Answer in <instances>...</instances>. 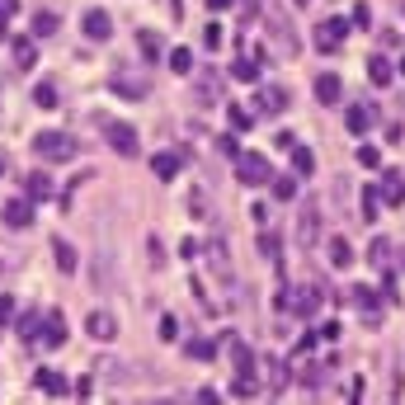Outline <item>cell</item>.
Masks as SVG:
<instances>
[{"label": "cell", "mask_w": 405, "mask_h": 405, "mask_svg": "<svg viewBox=\"0 0 405 405\" xmlns=\"http://www.w3.org/2000/svg\"><path fill=\"white\" fill-rule=\"evenodd\" d=\"M382 198H386V203H405V179H401V170H386V179H382Z\"/></svg>", "instance_id": "obj_13"}, {"label": "cell", "mask_w": 405, "mask_h": 405, "mask_svg": "<svg viewBox=\"0 0 405 405\" xmlns=\"http://www.w3.org/2000/svg\"><path fill=\"white\" fill-rule=\"evenodd\" d=\"M19 339H24V344L38 339V316H24V321H19Z\"/></svg>", "instance_id": "obj_35"}, {"label": "cell", "mask_w": 405, "mask_h": 405, "mask_svg": "<svg viewBox=\"0 0 405 405\" xmlns=\"http://www.w3.org/2000/svg\"><path fill=\"white\" fill-rule=\"evenodd\" d=\"M184 353H189V358H198V363H208V358H217V344H213V339H189V344H184Z\"/></svg>", "instance_id": "obj_26"}, {"label": "cell", "mask_w": 405, "mask_h": 405, "mask_svg": "<svg viewBox=\"0 0 405 405\" xmlns=\"http://www.w3.org/2000/svg\"><path fill=\"white\" fill-rule=\"evenodd\" d=\"M104 141L118 151V156H128V161L137 156V146H141L137 128H132V123H118V118H113V123H104Z\"/></svg>", "instance_id": "obj_2"}, {"label": "cell", "mask_w": 405, "mask_h": 405, "mask_svg": "<svg viewBox=\"0 0 405 405\" xmlns=\"http://www.w3.org/2000/svg\"><path fill=\"white\" fill-rule=\"evenodd\" d=\"M175 335H179V321H175V316H165V321H161V339H175Z\"/></svg>", "instance_id": "obj_40"}, {"label": "cell", "mask_w": 405, "mask_h": 405, "mask_svg": "<svg viewBox=\"0 0 405 405\" xmlns=\"http://www.w3.org/2000/svg\"><path fill=\"white\" fill-rule=\"evenodd\" d=\"M259 255L264 259H278V236H259Z\"/></svg>", "instance_id": "obj_37"}, {"label": "cell", "mask_w": 405, "mask_h": 405, "mask_svg": "<svg viewBox=\"0 0 405 405\" xmlns=\"http://www.w3.org/2000/svg\"><path fill=\"white\" fill-rule=\"evenodd\" d=\"M226 123H231V132H250V128H255V113H245L241 104H231L226 108Z\"/></svg>", "instance_id": "obj_23"}, {"label": "cell", "mask_w": 405, "mask_h": 405, "mask_svg": "<svg viewBox=\"0 0 405 405\" xmlns=\"http://www.w3.org/2000/svg\"><path fill=\"white\" fill-rule=\"evenodd\" d=\"M33 151H38L43 161H71V156H76V141L66 132H38L33 137Z\"/></svg>", "instance_id": "obj_1"}, {"label": "cell", "mask_w": 405, "mask_h": 405, "mask_svg": "<svg viewBox=\"0 0 405 405\" xmlns=\"http://www.w3.org/2000/svg\"><path fill=\"white\" fill-rule=\"evenodd\" d=\"M151 170H156V179H175V175L184 170V156H175V151H161V156L151 161Z\"/></svg>", "instance_id": "obj_12"}, {"label": "cell", "mask_w": 405, "mask_h": 405, "mask_svg": "<svg viewBox=\"0 0 405 405\" xmlns=\"http://www.w3.org/2000/svg\"><path fill=\"white\" fill-rule=\"evenodd\" d=\"M259 104H264V113H278V108L288 104V90H264V99H259Z\"/></svg>", "instance_id": "obj_32"}, {"label": "cell", "mask_w": 405, "mask_h": 405, "mask_svg": "<svg viewBox=\"0 0 405 405\" xmlns=\"http://www.w3.org/2000/svg\"><path fill=\"white\" fill-rule=\"evenodd\" d=\"M14 321V297H0V325Z\"/></svg>", "instance_id": "obj_39"}, {"label": "cell", "mask_w": 405, "mask_h": 405, "mask_svg": "<svg viewBox=\"0 0 405 405\" xmlns=\"http://www.w3.org/2000/svg\"><path fill=\"white\" fill-rule=\"evenodd\" d=\"M349 297H353V306H358L363 316H377V293H373V288H353Z\"/></svg>", "instance_id": "obj_22"}, {"label": "cell", "mask_w": 405, "mask_h": 405, "mask_svg": "<svg viewBox=\"0 0 405 405\" xmlns=\"http://www.w3.org/2000/svg\"><path fill=\"white\" fill-rule=\"evenodd\" d=\"M14 57H19V66H33V61H38V52H33V43H24V38L14 43Z\"/></svg>", "instance_id": "obj_34"}, {"label": "cell", "mask_w": 405, "mask_h": 405, "mask_svg": "<svg viewBox=\"0 0 405 405\" xmlns=\"http://www.w3.org/2000/svg\"><path fill=\"white\" fill-rule=\"evenodd\" d=\"M85 38L90 43H108L113 38V19H108L104 10H85Z\"/></svg>", "instance_id": "obj_8"}, {"label": "cell", "mask_w": 405, "mask_h": 405, "mask_svg": "<svg viewBox=\"0 0 405 405\" xmlns=\"http://www.w3.org/2000/svg\"><path fill=\"white\" fill-rule=\"evenodd\" d=\"M170 66H175V71L184 76V71L193 66V52H189V48H175V52H170Z\"/></svg>", "instance_id": "obj_33"}, {"label": "cell", "mask_w": 405, "mask_h": 405, "mask_svg": "<svg viewBox=\"0 0 405 405\" xmlns=\"http://www.w3.org/2000/svg\"><path fill=\"white\" fill-rule=\"evenodd\" d=\"M273 198H297V175H283V179H273Z\"/></svg>", "instance_id": "obj_28"}, {"label": "cell", "mask_w": 405, "mask_h": 405, "mask_svg": "<svg viewBox=\"0 0 405 405\" xmlns=\"http://www.w3.org/2000/svg\"><path fill=\"white\" fill-rule=\"evenodd\" d=\"M5 226H14V231H24V226H33V198H10L5 203Z\"/></svg>", "instance_id": "obj_6"}, {"label": "cell", "mask_w": 405, "mask_h": 405, "mask_svg": "<svg viewBox=\"0 0 405 405\" xmlns=\"http://www.w3.org/2000/svg\"><path fill=\"white\" fill-rule=\"evenodd\" d=\"M57 28H61V14H52V10H43V14H33V33H38V38H52Z\"/></svg>", "instance_id": "obj_20"}, {"label": "cell", "mask_w": 405, "mask_h": 405, "mask_svg": "<svg viewBox=\"0 0 405 405\" xmlns=\"http://www.w3.org/2000/svg\"><path fill=\"white\" fill-rule=\"evenodd\" d=\"M377 208H382V189L377 184H363V221H373Z\"/></svg>", "instance_id": "obj_24"}, {"label": "cell", "mask_w": 405, "mask_h": 405, "mask_svg": "<svg viewBox=\"0 0 405 405\" xmlns=\"http://www.w3.org/2000/svg\"><path fill=\"white\" fill-rule=\"evenodd\" d=\"M368 81L377 85V90L391 85V61H386V57H373V61H368Z\"/></svg>", "instance_id": "obj_18"}, {"label": "cell", "mask_w": 405, "mask_h": 405, "mask_svg": "<svg viewBox=\"0 0 405 405\" xmlns=\"http://www.w3.org/2000/svg\"><path fill=\"white\" fill-rule=\"evenodd\" d=\"M203 48H208V52H217V48H221V28H217V24L203 28Z\"/></svg>", "instance_id": "obj_36"}, {"label": "cell", "mask_w": 405, "mask_h": 405, "mask_svg": "<svg viewBox=\"0 0 405 405\" xmlns=\"http://www.w3.org/2000/svg\"><path fill=\"white\" fill-rule=\"evenodd\" d=\"M38 344H43V349H61V344H66V316H61V311H52V316L43 321Z\"/></svg>", "instance_id": "obj_7"}, {"label": "cell", "mask_w": 405, "mask_h": 405, "mask_svg": "<svg viewBox=\"0 0 405 405\" xmlns=\"http://www.w3.org/2000/svg\"><path fill=\"white\" fill-rule=\"evenodd\" d=\"M339 95H344V85H339V76H335V71L316 76V99H321V104H339Z\"/></svg>", "instance_id": "obj_10"}, {"label": "cell", "mask_w": 405, "mask_h": 405, "mask_svg": "<svg viewBox=\"0 0 405 405\" xmlns=\"http://www.w3.org/2000/svg\"><path fill=\"white\" fill-rule=\"evenodd\" d=\"M344 38H349V19H325V24H321V38H316V48H321V52H335Z\"/></svg>", "instance_id": "obj_9"}, {"label": "cell", "mask_w": 405, "mask_h": 405, "mask_svg": "<svg viewBox=\"0 0 405 405\" xmlns=\"http://www.w3.org/2000/svg\"><path fill=\"white\" fill-rule=\"evenodd\" d=\"M236 170H241L245 184H264V179H273V175H269V161H264L259 151H245V156H236Z\"/></svg>", "instance_id": "obj_3"}, {"label": "cell", "mask_w": 405, "mask_h": 405, "mask_svg": "<svg viewBox=\"0 0 405 405\" xmlns=\"http://www.w3.org/2000/svg\"><path fill=\"white\" fill-rule=\"evenodd\" d=\"M288 306H293V311H297V316H316V306H321V293H316V288H297V293H288Z\"/></svg>", "instance_id": "obj_11"}, {"label": "cell", "mask_w": 405, "mask_h": 405, "mask_svg": "<svg viewBox=\"0 0 405 405\" xmlns=\"http://www.w3.org/2000/svg\"><path fill=\"white\" fill-rule=\"evenodd\" d=\"M38 386H43L48 396H66V377L52 373V368H38Z\"/></svg>", "instance_id": "obj_19"}, {"label": "cell", "mask_w": 405, "mask_h": 405, "mask_svg": "<svg viewBox=\"0 0 405 405\" xmlns=\"http://www.w3.org/2000/svg\"><path fill=\"white\" fill-rule=\"evenodd\" d=\"M297 241L302 245H316V203L302 208V226H297Z\"/></svg>", "instance_id": "obj_16"}, {"label": "cell", "mask_w": 405, "mask_h": 405, "mask_svg": "<svg viewBox=\"0 0 405 405\" xmlns=\"http://www.w3.org/2000/svg\"><path fill=\"white\" fill-rule=\"evenodd\" d=\"M330 264H335V269H349V264H353V245L344 241V236L330 241Z\"/></svg>", "instance_id": "obj_14"}, {"label": "cell", "mask_w": 405, "mask_h": 405, "mask_svg": "<svg viewBox=\"0 0 405 405\" xmlns=\"http://www.w3.org/2000/svg\"><path fill=\"white\" fill-rule=\"evenodd\" d=\"M33 104L38 108H57V85H48V81L33 85Z\"/></svg>", "instance_id": "obj_27"}, {"label": "cell", "mask_w": 405, "mask_h": 405, "mask_svg": "<svg viewBox=\"0 0 405 405\" xmlns=\"http://www.w3.org/2000/svg\"><path fill=\"white\" fill-rule=\"evenodd\" d=\"M85 330H90L95 344H113V339H118V321H113V311H90Z\"/></svg>", "instance_id": "obj_4"}, {"label": "cell", "mask_w": 405, "mask_h": 405, "mask_svg": "<svg viewBox=\"0 0 405 405\" xmlns=\"http://www.w3.org/2000/svg\"><path fill=\"white\" fill-rule=\"evenodd\" d=\"M217 151L221 156H236V137H217Z\"/></svg>", "instance_id": "obj_41"}, {"label": "cell", "mask_w": 405, "mask_h": 405, "mask_svg": "<svg viewBox=\"0 0 405 405\" xmlns=\"http://www.w3.org/2000/svg\"><path fill=\"white\" fill-rule=\"evenodd\" d=\"M358 165H363V170H377V165H382V151L363 141V146H358Z\"/></svg>", "instance_id": "obj_31"}, {"label": "cell", "mask_w": 405, "mask_h": 405, "mask_svg": "<svg viewBox=\"0 0 405 405\" xmlns=\"http://www.w3.org/2000/svg\"><path fill=\"white\" fill-rule=\"evenodd\" d=\"M24 193L28 198H52V179H48L43 170H33V175L24 179Z\"/></svg>", "instance_id": "obj_15"}, {"label": "cell", "mask_w": 405, "mask_h": 405, "mask_svg": "<svg viewBox=\"0 0 405 405\" xmlns=\"http://www.w3.org/2000/svg\"><path fill=\"white\" fill-rule=\"evenodd\" d=\"M137 43H141V57H161V38H156L151 28H141V33H137Z\"/></svg>", "instance_id": "obj_30"}, {"label": "cell", "mask_w": 405, "mask_h": 405, "mask_svg": "<svg viewBox=\"0 0 405 405\" xmlns=\"http://www.w3.org/2000/svg\"><path fill=\"white\" fill-rule=\"evenodd\" d=\"M0 175H5V161H0Z\"/></svg>", "instance_id": "obj_43"}, {"label": "cell", "mask_w": 405, "mask_h": 405, "mask_svg": "<svg viewBox=\"0 0 405 405\" xmlns=\"http://www.w3.org/2000/svg\"><path fill=\"white\" fill-rule=\"evenodd\" d=\"M14 10H19V0H0V28L14 19Z\"/></svg>", "instance_id": "obj_38"}, {"label": "cell", "mask_w": 405, "mask_h": 405, "mask_svg": "<svg viewBox=\"0 0 405 405\" xmlns=\"http://www.w3.org/2000/svg\"><path fill=\"white\" fill-rule=\"evenodd\" d=\"M293 170H297V179H302V175H311V170H316V156H311L306 146H297V141H293Z\"/></svg>", "instance_id": "obj_25"}, {"label": "cell", "mask_w": 405, "mask_h": 405, "mask_svg": "<svg viewBox=\"0 0 405 405\" xmlns=\"http://www.w3.org/2000/svg\"><path fill=\"white\" fill-rule=\"evenodd\" d=\"M368 264H373V269H391V241H373V250H368Z\"/></svg>", "instance_id": "obj_21"}, {"label": "cell", "mask_w": 405, "mask_h": 405, "mask_svg": "<svg viewBox=\"0 0 405 405\" xmlns=\"http://www.w3.org/2000/svg\"><path fill=\"white\" fill-rule=\"evenodd\" d=\"M344 128H349L353 137L373 132V128H377V104H353L349 113H344Z\"/></svg>", "instance_id": "obj_5"}, {"label": "cell", "mask_w": 405, "mask_h": 405, "mask_svg": "<svg viewBox=\"0 0 405 405\" xmlns=\"http://www.w3.org/2000/svg\"><path fill=\"white\" fill-rule=\"evenodd\" d=\"M52 259H57V269H61V273H76V245L52 241Z\"/></svg>", "instance_id": "obj_17"}, {"label": "cell", "mask_w": 405, "mask_h": 405, "mask_svg": "<svg viewBox=\"0 0 405 405\" xmlns=\"http://www.w3.org/2000/svg\"><path fill=\"white\" fill-rule=\"evenodd\" d=\"M226 5H236V0H208V10H226Z\"/></svg>", "instance_id": "obj_42"}, {"label": "cell", "mask_w": 405, "mask_h": 405, "mask_svg": "<svg viewBox=\"0 0 405 405\" xmlns=\"http://www.w3.org/2000/svg\"><path fill=\"white\" fill-rule=\"evenodd\" d=\"M231 76H236V81H259V71H255V61H250V57H236V66H231Z\"/></svg>", "instance_id": "obj_29"}]
</instances>
